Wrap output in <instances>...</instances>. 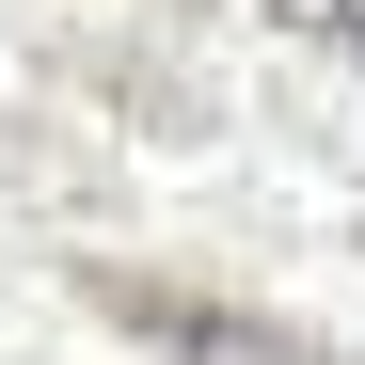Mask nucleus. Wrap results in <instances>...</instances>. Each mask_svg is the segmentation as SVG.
Instances as JSON below:
<instances>
[{"instance_id": "2", "label": "nucleus", "mask_w": 365, "mask_h": 365, "mask_svg": "<svg viewBox=\"0 0 365 365\" xmlns=\"http://www.w3.org/2000/svg\"><path fill=\"white\" fill-rule=\"evenodd\" d=\"M270 16H302V32H334V48H365V0H270Z\"/></svg>"}, {"instance_id": "1", "label": "nucleus", "mask_w": 365, "mask_h": 365, "mask_svg": "<svg viewBox=\"0 0 365 365\" xmlns=\"http://www.w3.org/2000/svg\"><path fill=\"white\" fill-rule=\"evenodd\" d=\"M96 318H111V334H143L159 365H334L318 334L222 318V302H191V286H143V270H96Z\"/></svg>"}]
</instances>
